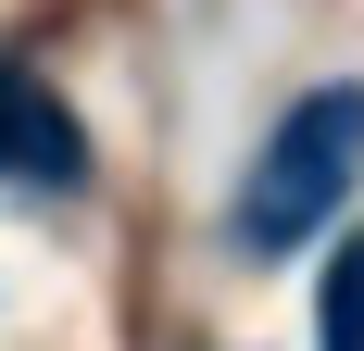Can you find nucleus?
Here are the masks:
<instances>
[{
  "label": "nucleus",
  "mask_w": 364,
  "mask_h": 351,
  "mask_svg": "<svg viewBox=\"0 0 364 351\" xmlns=\"http://www.w3.org/2000/svg\"><path fill=\"white\" fill-rule=\"evenodd\" d=\"M352 163H364V88H314V101L277 113V139H264L252 188H239V239L252 251H301L352 201Z\"/></svg>",
  "instance_id": "f257e3e1"
},
{
  "label": "nucleus",
  "mask_w": 364,
  "mask_h": 351,
  "mask_svg": "<svg viewBox=\"0 0 364 351\" xmlns=\"http://www.w3.org/2000/svg\"><path fill=\"white\" fill-rule=\"evenodd\" d=\"M0 188H88V126H75L26 63H0Z\"/></svg>",
  "instance_id": "f03ea898"
},
{
  "label": "nucleus",
  "mask_w": 364,
  "mask_h": 351,
  "mask_svg": "<svg viewBox=\"0 0 364 351\" xmlns=\"http://www.w3.org/2000/svg\"><path fill=\"white\" fill-rule=\"evenodd\" d=\"M314 326H327V351H364V226L339 239V264H327V314H314Z\"/></svg>",
  "instance_id": "7ed1b4c3"
}]
</instances>
